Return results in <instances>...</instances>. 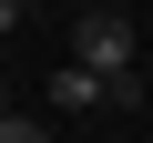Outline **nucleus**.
Instances as JSON below:
<instances>
[{"instance_id": "f257e3e1", "label": "nucleus", "mask_w": 153, "mask_h": 143, "mask_svg": "<svg viewBox=\"0 0 153 143\" xmlns=\"http://www.w3.org/2000/svg\"><path fill=\"white\" fill-rule=\"evenodd\" d=\"M71 61H92V72H112V82H133V92H143V31L112 10V0L71 21Z\"/></svg>"}, {"instance_id": "f03ea898", "label": "nucleus", "mask_w": 153, "mask_h": 143, "mask_svg": "<svg viewBox=\"0 0 153 143\" xmlns=\"http://www.w3.org/2000/svg\"><path fill=\"white\" fill-rule=\"evenodd\" d=\"M102 102H143V92H133V82H112V72H92V61L51 72V112H102Z\"/></svg>"}, {"instance_id": "7ed1b4c3", "label": "nucleus", "mask_w": 153, "mask_h": 143, "mask_svg": "<svg viewBox=\"0 0 153 143\" xmlns=\"http://www.w3.org/2000/svg\"><path fill=\"white\" fill-rule=\"evenodd\" d=\"M0 143H51V112H21L10 102V112H0Z\"/></svg>"}, {"instance_id": "20e7f679", "label": "nucleus", "mask_w": 153, "mask_h": 143, "mask_svg": "<svg viewBox=\"0 0 153 143\" xmlns=\"http://www.w3.org/2000/svg\"><path fill=\"white\" fill-rule=\"evenodd\" d=\"M31 10H41V0H0V31H21V21H31Z\"/></svg>"}, {"instance_id": "39448f33", "label": "nucleus", "mask_w": 153, "mask_h": 143, "mask_svg": "<svg viewBox=\"0 0 153 143\" xmlns=\"http://www.w3.org/2000/svg\"><path fill=\"white\" fill-rule=\"evenodd\" d=\"M143 72H153V41H143Z\"/></svg>"}]
</instances>
